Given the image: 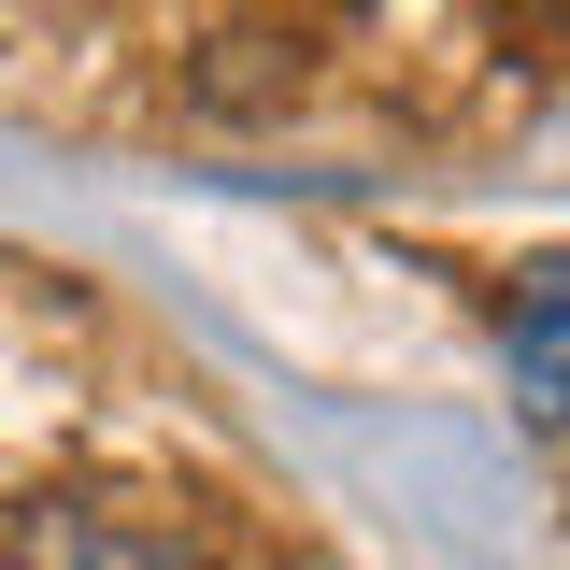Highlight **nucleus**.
<instances>
[{"mask_svg":"<svg viewBox=\"0 0 570 570\" xmlns=\"http://www.w3.org/2000/svg\"><path fill=\"white\" fill-rule=\"evenodd\" d=\"M499 356H513V400L542 428H570V272H542L513 314H499Z\"/></svg>","mask_w":570,"mask_h":570,"instance_id":"f03ea898","label":"nucleus"},{"mask_svg":"<svg viewBox=\"0 0 570 570\" xmlns=\"http://www.w3.org/2000/svg\"><path fill=\"white\" fill-rule=\"evenodd\" d=\"M0 570H214V557L186 528H157V513H115V499H14Z\"/></svg>","mask_w":570,"mask_h":570,"instance_id":"f257e3e1","label":"nucleus"}]
</instances>
